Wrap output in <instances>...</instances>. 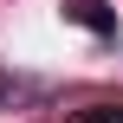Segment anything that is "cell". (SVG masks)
<instances>
[{
	"instance_id": "cell-2",
	"label": "cell",
	"mask_w": 123,
	"mask_h": 123,
	"mask_svg": "<svg viewBox=\"0 0 123 123\" xmlns=\"http://www.w3.org/2000/svg\"><path fill=\"white\" fill-rule=\"evenodd\" d=\"M78 123H123V97H117V104H84Z\"/></svg>"
},
{
	"instance_id": "cell-1",
	"label": "cell",
	"mask_w": 123,
	"mask_h": 123,
	"mask_svg": "<svg viewBox=\"0 0 123 123\" xmlns=\"http://www.w3.org/2000/svg\"><path fill=\"white\" fill-rule=\"evenodd\" d=\"M65 19L84 26V32H97V39H117V13H104L97 0H65Z\"/></svg>"
}]
</instances>
